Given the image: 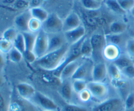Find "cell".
<instances>
[{"label": "cell", "mask_w": 134, "mask_h": 111, "mask_svg": "<svg viewBox=\"0 0 134 111\" xmlns=\"http://www.w3.org/2000/svg\"><path fill=\"white\" fill-rule=\"evenodd\" d=\"M48 47V35L43 30L37 32L35 45L33 51L37 59L43 57L47 53Z\"/></svg>", "instance_id": "cell-5"}, {"label": "cell", "mask_w": 134, "mask_h": 111, "mask_svg": "<svg viewBox=\"0 0 134 111\" xmlns=\"http://www.w3.org/2000/svg\"><path fill=\"white\" fill-rule=\"evenodd\" d=\"M29 30L31 32L37 33L42 29V22L36 18H33L29 22Z\"/></svg>", "instance_id": "cell-32"}, {"label": "cell", "mask_w": 134, "mask_h": 111, "mask_svg": "<svg viewBox=\"0 0 134 111\" xmlns=\"http://www.w3.org/2000/svg\"><path fill=\"white\" fill-rule=\"evenodd\" d=\"M86 89L89 91L92 97L96 99H103L107 96L108 90L107 86L102 82L89 81L87 82Z\"/></svg>", "instance_id": "cell-8"}, {"label": "cell", "mask_w": 134, "mask_h": 111, "mask_svg": "<svg viewBox=\"0 0 134 111\" xmlns=\"http://www.w3.org/2000/svg\"><path fill=\"white\" fill-rule=\"evenodd\" d=\"M63 111H88V109L82 106L73 104H67L63 108Z\"/></svg>", "instance_id": "cell-37"}, {"label": "cell", "mask_w": 134, "mask_h": 111, "mask_svg": "<svg viewBox=\"0 0 134 111\" xmlns=\"http://www.w3.org/2000/svg\"><path fill=\"white\" fill-rule=\"evenodd\" d=\"M113 63L120 71H122L123 69L126 67L132 65L133 63V60L127 54H120L116 60L113 61Z\"/></svg>", "instance_id": "cell-19"}, {"label": "cell", "mask_w": 134, "mask_h": 111, "mask_svg": "<svg viewBox=\"0 0 134 111\" xmlns=\"http://www.w3.org/2000/svg\"><path fill=\"white\" fill-rule=\"evenodd\" d=\"M23 57H24L25 60L27 62L30 63H35L36 61V60H37V57L36 55L35 54L34 51L26 50L24 53L23 54Z\"/></svg>", "instance_id": "cell-39"}, {"label": "cell", "mask_w": 134, "mask_h": 111, "mask_svg": "<svg viewBox=\"0 0 134 111\" xmlns=\"http://www.w3.org/2000/svg\"><path fill=\"white\" fill-rule=\"evenodd\" d=\"M86 37V35H85L84 37H82L78 42L69 46V50H68L66 54H65L62 63L60 64V65L57 69L52 71L53 72V74L56 78H60L62 71L68 64L75 61V60L80 59L82 57V55H81V46H82V43H83Z\"/></svg>", "instance_id": "cell-2"}, {"label": "cell", "mask_w": 134, "mask_h": 111, "mask_svg": "<svg viewBox=\"0 0 134 111\" xmlns=\"http://www.w3.org/2000/svg\"><path fill=\"white\" fill-rule=\"evenodd\" d=\"M79 95L80 99L82 101H86L89 100L90 97H92L91 94H90V93L89 92V91L87 89H86L84 91H82V92L79 94Z\"/></svg>", "instance_id": "cell-40"}, {"label": "cell", "mask_w": 134, "mask_h": 111, "mask_svg": "<svg viewBox=\"0 0 134 111\" xmlns=\"http://www.w3.org/2000/svg\"><path fill=\"white\" fill-rule=\"evenodd\" d=\"M72 86H73V91L79 94L86 90L87 87V82L84 80H73Z\"/></svg>", "instance_id": "cell-28"}, {"label": "cell", "mask_w": 134, "mask_h": 111, "mask_svg": "<svg viewBox=\"0 0 134 111\" xmlns=\"http://www.w3.org/2000/svg\"><path fill=\"white\" fill-rule=\"evenodd\" d=\"M94 65V63H93L92 61L89 60V58L86 59L81 63L71 79L84 80L85 81L90 79V81H92V71Z\"/></svg>", "instance_id": "cell-4"}, {"label": "cell", "mask_w": 134, "mask_h": 111, "mask_svg": "<svg viewBox=\"0 0 134 111\" xmlns=\"http://www.w3.org/2000/svg\"><path fill=\"white\" fill-rule=\"evenodd\" d=\"M63 23L64 21L62 20L57 14L52 13L42 23V30L48 34L60 33L63 31Z\"/></svg>", "instance_id": "cell-3"}, {"label": "cell", "mask_w": 134, "mask_h": 111, "mask_svg": "<svg viewBox=\"0 0 134 111\" xmlns=\"http://www.w3.org/2000/svg\"><path fill=\"white\" fill-rule=\"evenodd\" d=\"M130 13H131V14H132V15L134 17V7H133V9L130 10Z\"/></svg>", "instance_id": "cell-43"}, {"label": "cell", "mask_w": 134, "mask_h": 111, "mask_svg": "<svg viewBox=\"0 0 134 111\" xmlns=\"http://www.w3.org/2000/svg\"><path fill=\"white\" fill-rule=\"evenodd\" d=\"M92 54L93 48L90 42V39L86 36L81 46V55L82 57L88 59L92 57Z\"/></svg>", "instance_id": "cell-21"}, {"label": "cell", "mask_w": 134, "mask_h": 111, "mask_svg": "<svg viewBox=\"0 0 134 111\" xmlns=\"http://www.w3.org/2000/svg\"><path fill=\"white\" fill-rule=\"evenodd\" d=\"M96 1H99V2H101V3H102V1H103V0H96Z\"/></svg>", "instance_id": "cell-44"}, {"label": "cell", "mask_w": 134, "mask_h": 111, "mask_svg": "<svg viewBox=\"0 0 134 111\" xmlns=\"http://www.w3.org/2000/svg\"><path fill=\"white\" fill-rule=\"evenodd\" d=\"M125 108L127 110L133 109L134 108V91L131 92L127 95L124 101Z\"/></svg>", "instance_id": "cell-36"}, {"label": "cell", "mask_w": 134, "mask_h": 111, "mask_svg": "<svg viewBox=\"0 0 134 111\" xmlns=\"http://www.w3.org/2000/svg\"><path fill=\"white\" fill-rule=\"evenodd\" d=\"M43 111H50V110H43Z\"/></svg>", "instance_id": "cell-47"}, {"label": "cell", "mask_w": 134, "mask_h": 111, "mask_svg": "<svg viewBox=\"0 0 134 111\" xmlns=\"http://www.w3.org/2000/svg\"><path fill=\"white\" fill-rule=\"evenodd\" d=\"M31 100L38 107L43 109V110L54 111L58 108L57 104L52 99L40 91H36Z\"/></svg>", "instance_id": "cell-7"}, {"label": "cell", "mask_w": 134, "mask_h": 111, "mask_svg": "<svg viewBox=\"0 0 134 111\" xmlns=\"http://www.w3.org/2000/svg\"><path fill=\"white\" fill-rule=\"evenodd\" d=\"M132 60H133V65H134V58L132 59Z\"/></svg>", "instance_id": "cell-45"}, {"label": "cell", "mask_w": 134, "mask_h": 111, "mask_svg": "<svg viewBox=\"0 0 134 111\" xmlns=\"http://www.w3.org/2000/svg\"><path fill=\"white\" fill-rule=\"evenodd\" d=\"M69 47V44H66L60 49L47 52L43 57L37 59L35 62V64L42 69L53 71L62 63Z\"/></svg>", "instance_id": "cell-1"}, {"label": "cell", "mask_w": 134, "mask_h": 111, "mask_svg": "<svg viewBox=\"0 0 134 111\" xmlns=\"http://www.w3.org/2000/svg\"><path fill=\"white\" fill-rule=\"evenodd\" d=\"M127 24L122 21H115L109 26V31L111 33L122 34L126 30Z\"/></svg>", "instance_id": "cell-22"}, {"label": "cell", "mask_w": 134, "mask_h": 111, "mask_svg": "<svg viewBox=\"0 0 134 111\" xmlns=\"http://www.w3.org/2000/svg\"><path fill=\"white\" fill-rule=\"evenodd\" d=\"M22 33L23 34V36L24 37L25 43H26V50L33 51L37 33L26 31V32H22Z\"/></svg>", "instance_id": "cell-20"}, {"label": "cell", "mask_w": 134, "mask_h": 111, "mask_svg": "<svg viewBox=\"0 0 134 111\" xmlns=\"http://www.w3.org/2000/svg\"><path fill=\"white\" fill-rule=\"evenodd\" d=\"M32 18V15L30 9L26 10L18 14L14 20V24L16 28L21 33L30 31L29 30V22Z\"/></svg>", "instance_id": "cell-11"}, {"label": "cell", "mask_w": 134, "mask_h": 111, "mask_svg": "<svg viewBox=\"0 0 134 111\" xmlns=\"http://www.w3.org/2000/svg\"><path fill=\"white\" fill-rule=\"evenodd\" d=\"M105 36L106 43L109 44H113L119 47L123 42V37L122 34H113L110 33Z\"/></svg>", "instance_id": "cell-25"}, {"label": "cell", "mask_w": 134, "mask_h": 111, "mask_svg": "<svg viewBox=\"0 0 134 111\" xmlns=\"http://www.w3.org/2000/svg\"><path fill=\"white\" fill-rule=\"evenodd\" d=\"M133 84H134V78L133 79Z\"/></svg>", "instance_id": "cell-46"}, {"label": "cell", "mask_w": 134, "mask_h": 111, "mask_svg": "<svg viewBox=\"0 0 134 111\" xmlns=\"http://www.w3.org/2000/svg\"><path fill=\"white\" fill-rule=\"evenodd\" d=\"M82 62V61H81L79 59H78V60H75V61L68 64L64 68V69L62 71L61 74H60L59 79L61 80V82L72 78L73 76L75 73L76 71L77 70V69Z\"/></svg>", "instance_id": "cell-14"}, {"label": "cell", "mask_w": 134, "mask_h": 111, "mask_svg": "<svg viewBox=\"0 0 134 111\" xmlns=\"http://www.w3.org/2000/svg\"><path fill=\"white\" fill-rule=\"evenodd\" d=\"M31 3H32L33 5L32 7H38V5L40 3V0H32Z\"/></svg>", "instance_id": "cell-41"}, {"label": "cell", "mask_w": 134, "mask_h": 111, "mask_svg": "<svg viewBox=\"0 0 134 111\" xmlns=\"http://www.w3.org/2000/svg\"><path fill=\"white\" fill-rule=\"evenodd\" d=\"M18 33L17 32V31L15 29L13 28V27H10V28H8L7 30H6L4 31L1 38L13 43L14 39L16 37Z\"/></svg>", "instance_id": "cell-31"}, {"label": "cell", "mask_w": 134, "mask_h": 111, "mask_svg": "<svg viewBox=\"0 0 134 111\" xmlns=\"http://www.w3.org/2000/svg\"><path fill=\"white\" fill-rule=\"evenodd\" d=\"M13 47V43L1 38L0 40V49L4 53H9Z\"/></svg>", "instance_id": "cell-34"}, {"label": "cell", "mask_w": 134, "mask_h": 111, "mask_svg": "<svg viewBox=\"0 0 134 111\" xmlns=\"http://www.w3.org/2000/svg\"><path fill=\"white\" fill-rule=\"evenodd\" d=\"M107 73V67L104 62L96 63L92 71V81L102 82L105 79Z\"/></svg>", "instance_id": "cell-13"}, {"label": "cell", "mask_w": 134, "mask_h": 111, "mask_svg": "<svg viewBox=\"0 0 134 111\" xmlns=\"http://www.w3.org/2000/svg\"><path fill=\"white\" fill-rule=\"evenodd\" d=\"M13 46L19 50L23 54L26 51V43L23 34L21 32L18 33L16 37L13 42Z\"/></svg>", "instance_id": "cell-26"}, {"label": "cell", "mask_w": 134, "mask_h": 111, "mask_svg": "<svg viewBox=\"0 0 134 111\" xmlns=\"http://www.w3.org/2000/svg\"><path fill=\"white\" fill-rule=\"evenodd\" d=\"M30 10H31V15H32L33 18L39 20L42 23L47 20L48 15H49L44 9H43V8L39 7H32L31 9H30Z\"/></svg>", "instance_id": "cell-23"}, {"label": "cell", "mask_w": 134, "mask_h": 111, "mask_svg": "<svg viewBox=\"0 0 134 111\" xmlns=\"http://www.w3.org/2000/svg\"><path fill=\"white\" fill-rule=\"evenodd\" d=\"M81 25V22L78 14L75 13H70L64 20L63 32H66L77 28Z\"/></svg>", "instance_id": "cell-15"}, {"label": "cell", "mask_w": 134, "mask_h": 111, "mask_svg": "<svg viewBox=\"0 0 134 111\" xmlns=\"http://www.w3.org/2000/svg\"><path fill=\"white\" fill-rule=\"evenodd\" d=\"M3 2L7 4H13L16 2V0H3Z\"/></svg>", "instance_id": "cell-42"}, {"label": "cell", "mask_w": 134, "mask_h": 111, "mask_svg": "<svg viewBox=\"0 0 134 111\" xmlns=\"http://www.w3.org/2000/svg\"><path fill=\"white\" fill-rule=\"evenodd\" d=\"M48 47L47 52H52L68 44L65 39L64 32L48 34Z\"/></svg>", "instance_id": "cell-10"}, {"label": "cell", "mask_w": 134, "mask_h": 111, "mask_svg": "<svg viewBox=\"0 0 134 111\" xmlns=\"http://www.w3.org/2000/svg\"><path fill=\"white\" fill-rule=\"evenodd\" d=\"M82 6L88 10H97L101 7L102 3L96 0H80Z\"/></svg>", "instance_id": "cell-29"}, {"label": "cell", "mask_w": 134, "mask_h": 111, "mask_svg": "<svg viewBox=\"0 0 134 111\" xmlns=\"http://www.w3.org/2000/svg\"><path fill=\"white\" fill-rule=\"evenodd\" d=\"M105 5L110 10L115 14H124L126 13L122 7L117 0H105Z\"/></svg>", "instance_id": "cell-24"}, {"label": "cell", "mask_w": 134, "mask_h": 111, "mask_svg": "<svg viewBox=\"0 0 134 111\" xmlns=\"http://www.w3.org/2000/svg\"><path fill=\"white\" fill-rule=\"evenodd\" d=\"M103 57L108 61H114L119 57L120 54L119 46L113 44H107L103 50Z\"/></svg>", "instance_id": "cell-17"}, {"label": "cell", "mask_w": 134, "mask_h": 111, "mask_svg": "<svg viewBox=\"0 0 134 111\" xmlns=\"http://www.w3.org/2000/svg\"><path fill=\"white\" fill-rule=\"evenodd\" d=\"M125 108L124 103L120 98L113 97L95 106L92 111H121Z\"/></svg>", "instance_id": "cell-6"}, {"label": "cell", "mask_w": 134, "mask_h": 111, "mask_svg": "<svg viewBox=\"0 0 134 111\" xmlns=\"http://www.w3.org/2000/svg\"><path fill=\"white\" fill-rule=\"evenodd\" d=\"M124 11H130L134 7V0H117Z\"/></svg>", "instance_id": "cell-35"}, {"label": "cell", "mask_w": 134, "mask_h": 111, "mask_svg": "<svg viewBox=\"0 0 134 111\" xmlns=\"http://www.w3.org/2000/svg\"><path fill=\"white\" fill-rule=\"evenodd\" d=\"M64 33L67 43L70 46L76 43L79 40H81L82 37H84L86 35H85L86 30H85V27L82 25H81L77 28L66 31V32H64Z\"/></svg>", "instance_id": "cell-12"}, {"label": "cell", "mask_w": 134, "mask_h": 111, "mask_svg": "<svg viewBox=\"0 0 134 111\" xmlns=\"http://www.w3.org/2000/svg\"><path fill=\"white\" fill-rule=\"evenodd\" d=\"M122 74L124 75L126 78H130V79L133 80L134 78V65L132 63V65L126 67L124 69H123L121 71Z\"/></svg>", "instance_id": "cell-38"}, {"label": "cell", "mask_w": 134, "mask_h": 111, "mask_svg": "<svg viewBox=\"0 0 134 111\" xmlns=\"http://www.w3.org/2000/svg\"><path fill=\"white\" fill-rule=\"evenodd\" d=\"M107 73L109 77L112 78L113 81H117L120 80L121 78V71L113 63H111L107 67Z\"/></svg>", "instance_id": "cell-27"}, {"label": "cell", "mask_w": 134, "mask_h": 111, "mask_svg": "<svg viewBox=\"0 0 134 111\" xmlns=\"http://www.w3.org/2000/svg\"><path fill=\"white\" fill-rule=\"evenodd\" d=\"M60 90V94L63 99L66 101H70L73 95V86H72V82L70 80L68 79L66 80L63 81Z\"/></svg>", "instance_id": "cell-18"}, {"label": "cell", "mask_w": 134, "mask_h": 111, "mask_svg": "<svg viewBox=\"0 0 134 111\" xmlns=\"http://www.w3.org/2000/svg\"><path fill=\"white\" fill-rule=\"evenodd\" d=\"M93 48V56L103 57V50L107 44L105 36L100 33H94L90 37Z\"/></svg>", "instance_id": "cell-9"}, {"label": "cell", "mask_w": 134, "mask_h": 111, "mask_svg": "<svg viewBox=\"0 0 134 111\" xmlns=\"http://www.w3.org/2000/svg\"><path fill=\"white\" fill-rule=\"evenodd\" d=\"M16 90L21 97L26 100H31L35 95V88L30 84L22 82L16 86Z\"/></svg>", "instance_id": "cell-16"}, {"label": "cell", "mask_w": 134, "mask_h": 111, "mask_svg": "<svg viewBox=\"0 0 134 111\" xmlns=\"http://www.w3.org/2000/svg\"><path fill=\"white\" fill-rule=\"evenodd\" d=\"M125 49L126 54L134 58V38H131L127 40L125 43Z\"/></svg>", "instance_id": "cell-33"}, {"label": "cell", "mask_w": 134, "mask_h": 111, "mask_svg": "<svg viewBox=\"0 0 134 111\" xmlns=\"http://www.w3.org/2000/svg\"><path fill=\"white\" fill-rule=\"evenodd\" d=\"M8 54H9V57L10 61L13 63L20 62L22 57H24L23 54L19 50H18L16 48H14V46L9 51Z\"/></svg>", "instance_id": "cell-30"}]
</instances>
